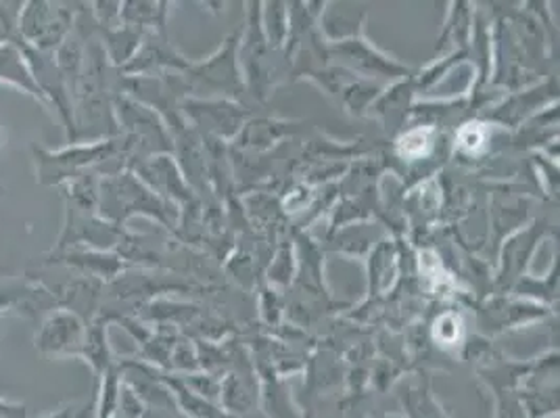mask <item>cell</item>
Instances as JSON below:
<instances>
[{"mask_svg":"<svg viewBox=\"0 0 560 418\" xmlns=\"http://www.w3.org/2000/svg\"><path fill=\"white\" fill-rule=\"evenodd\" d=\"M78 410L75 406H63V408H57V410H50L47 415H40L36 418H75Z\"/></svg>","mask_w":560,"mask_h":418,"instance_id":"8","label":"cell"},{"mask_svg":"<svg viewBox=\"0 0 560 418\" xmlns=\"http://www.w3.org/2000/svg\"><path fill=\"white\" fill-rule=\"evenodd\" d=\"M0 84H9V86L22 91L45 107L43 94L38 91V86L30 73L24 53L18 43L0 45Z\"/></svg>","mask_w":560,"mask_h":418,"instance_id":"4","label":"cell"},{"mask_svg":"<svg viewBox=\"0 0 560 418\" xmlns=\"http://www.w3.org/2000/svg\"><path fill=\"white\" fill-rule=\"evenodd\" d=\"M2 337H4V333H2V326H0V339H2Z\"/></svg>","mask_w":560,"mask_h":418,"instance_id":"10","label":"cell"},{"mask_svg":"<svg viewBox=\"0 0 560 418\" xmlns=\"http://www.w3.org/2000/svg\"><path fill=\"white\" fill-rule=\"evenodd\" d=\"M114 151L112 142H73L63 149L50 151L32 144V160L36 183L40 186H63L89 172L93 165L105 162Z\"/></svg>","mask_w":560,"mask_h":418,"instance_id":"2","label":"cell"},{"mask_svg":"<svg viewBox=\"0 0 560 418\" xmlns=\"http://www.w3.org/2000/svg\"><path fill=\"white\" fill-rule=\"evenodd\" d=\"M86 323L70 310L55 307L47 312L34 333V349L47 360L73 358L82 348Z\"/></svg>","mask_w":560,"mask_h":418,"instance_id":"3","label":"cell"},{"mask_svg":"<svg viewBox=\"0 0 560 418\" xmlns=\"http://www.w3.org/2000/svg\"><path fill=\"white\" fill-rule=\"evenodd\" d=\"M78 356L84 358L93 367L94 374L109 371V349H107L103 323L86 325L84 341H82V348L78 351Z\"/></svg>","mask_w":560,"mask_h":418,"instance_id":"5","label":"cell"},{"mask_svg":"<svg viewBox=\"0 0 560 418\" xmlns=\"http://www.w3.org/2000/svg\"><path fill=\"white\" fill-rule=\"evenodd\" d=\"M22 2L0 0V45L18 43V18Z\"/></svg>","mask_w":560,"mask_h":418,"instance_id":"6","label":"cell"},{"mask_svg":"<svg viewBox=\"0 0 560 418\" xmlns=\"http://www.w3.org/2000/svg\"><path fill=\"white\" fill-rule=\"evenodd\" d=\"M78 4L55 0L22 2L18 18V43L43 53H55L61 47L75 25Z\"/></svg>","mask_w":560,"mask_h":418,"instance_id":"1","label":"cell"},{"mask_svg":"<svg viewBox=\"0 0 560 418\" xmlns=\"http://www.w3.org/2000/svg\"><path fill=\"white\" fill-rule=\"evenodd\" d=\"M2 193H4V188H2V186H0V195H2Z\"/></svg>","mask_w":560,"mask_h":418,"instance_id":"11","label":"cell"},{"mask_svg":"<svg viewBox=\"0 0 560 418\" xmlns=\"http://www.w3.org/2000/svg\"><path fill=\"white\" fill-rule=\"evenodd\" d=\"M0 418H27V408L24 404L0 397Z\"/></svg>","mask_w":560,"mask_h":418,"instance_id":"7","label":"cell"},{"mask_svg":"<svg viewBox=\"0 0 560 418\" xmlns=\"http://www.w3.org/2000/svg\"><path fill=\"white\" fill-rule=\"evenodd\" d=\"M2 149H4V132L0 130V153H2Z\"/></svg>","mask_w":560,"mask_h":418,"instance_id":"9","label":"cell"}]
</instances>
